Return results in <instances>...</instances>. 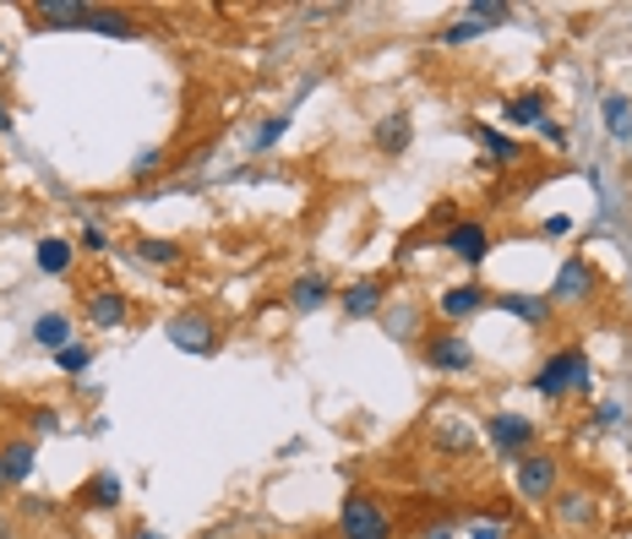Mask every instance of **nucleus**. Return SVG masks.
<instances>
[{
  "label": "nucleus",
  "mask_w": 632,
  "mask_h": 539,
  "mask_svg": "<svg viewBox=\"0 0 632 539\" xmlns=\"http://www.w3.org/2000/svg\"><path fill=\"white\" fill-rule=\"evenodd\" d=\"M55 425H60L55 408H33V430H55Z\"/></svg>",
  "instance_id": "c756f323"
},
{
  "label": "nucleus",
  "mask_w": 632,
  "mask_h": 539,
  "mask_svg": "<svg viewBox=\"0 0 632 539\" xmlns=\"http://www.w3.org/2000/svg\"><path fill=\"white\" fill-rule=\"evenodd\" d=\"M490 305V289L485 283H453V289H442V300H437V311L448 316V322H464L474 311H485Z\"/></svg>",
  "instance_id": "9d476101"
},
{
  "label": "nucleus",
  "mask_w": 632,
  "mask_h": 539,
  "mask_svg": "<svg viewBox=\"0 0 632 539\" xmlns=\"http://www.w3.org/2000/svg\"><path fill=\"white\" fill-rule=\"evenodd\" d=\"M474 539H507V524H474Z\"/></svg>",
  "instance_id": "7c9ffc66"
},
{
  "label": "nucleus",
  "mask_w": 632,
  "mask_h": 539,
  "mask_svg": "<svg viewBox=\"0 0 632 539\" xmlns=\"http://www.w3.org/2000/svg\"><path fill=\"white\" fill-rule=\"evenodd\" d=\"M431 539H453V529H431Z\"/></svg>",
  "instance_id": "f704fd0d"
},
{
  "label": "nucleus",
  "mask_w": 632,
  "mask_h": 539,
  "mask_svg": "<svg viewBox=\"0 0 632 539\" xmlns=\"http://www.w3.org/2000/svg\"><path fill=\"white\" fill-rule=\"evenodd\" d=\"M132 539H163V535H154V529H132Z\"/></svg>",
  "instance_id": "473e14b6"
},
{
  "label": "nucleus",
  "mask_w": 632,
  "mask_h": 539,
  "mask_svg": "<svg viewBox=\"0 0 632 539\" xmlns=\"http://www.w3.org/2000/svg\"><path fill=\"white\" fill-rule=\"evenodd\" d=\"M600 110H606V132H611V136H628L632 132V104L622 99V93H611Z\"/></svg>",
  "instance_id": "5701e85b"
},
{
  "label": "nucleus",
  "mask_w": 632,
  "mask_h": 539,
  "mask_svg": "<svg viewBox=\"0 0 632 539\" xmlns=\"http://www.w3.org/2000/svg\"><path fill=\"white\" fill-rule=\"evenodd\" d=\"M82 502H88V507L115 513V507H121V480H115V474H93V480H88V491H82Z\"/></svg>",
  "instance_id": "412c9836"
},
{
  "label": "nucleus",
  "mask_w": 632,
  "mask_h": 539,
  "mask_svg": "<svg viewBox=\"0 0 632 539\" xmlns=\"http://www.w3.org/2000/svg\"><path fill=\"white\" fill-rule=\"evenodd\" d=\"M490 305H501V311H512L523 327H540L545 322V311H551V300H534V294H496Z\"/></svg>",
  "instance_id": "a211bd4d"
},
{
  "label": "nucleus",
  "mask_w": 632,
  "mask_h": 539,
  "mask_svg": "<svg viewBox=\"0 0 632 539\" xmlns=\"http://www.w3.org/2000/svg\"><path fill=\"white\" fill-rule=\"evenodd\" d=\"M474 142L485 147V158H490V164H518V158H523V147H518V142H507V136L490 132V126H474Z\"/></svg>",
  "instance_id": "aec40b11"
},
{
  "label": "nucleus",
  "mask_w": 632,
  "mask_h": 539,
  "mask_svg": "<svg viewBox=\"0 0 632 539\" xmlns=\"http://www.w3.org/2000/svg\"><path fill=\"white\" fill-rule=\"evenodd\" d=\"M507 121H512V126H540V121H545V99H540V93L507 99Z\"/></svg>",
  "instance_id": "4be33fe9"
},
{
  "label": "nucleus",
  "mask_w": 632,
  "mask_h": 539,
  "mask_svg": "<svg viewBox=\"0 0 632 539\" xmlns=\"http://www.w3.org/2000/svg\"><path fill=\"white\" fill-rule=\"evenodd\" d=\"M589 289H595V268L584 257H567L551 283V300H589Z\"/></svg>",
  "instance_id": "f8f14e48"
},
{
  "label": "nucleus",
  "mask_w": 632,
  "mask_h": 539,
  "mask_svg": "<svg viewBox=\"0 0 632 539\" xmlns=\"http://www.w3.org/2000/svg\"><path fill=\"white\" fill-rule=\"evenodd\" d=\"M82 251H93V257H104V251H110V235H104L99 224H88V229H82Z\"/></svg>",
  "instance_id": "bb28decb"
},
{
  "label": "nucleus",
  "mask_w": 632,
  "mask_h": 539,
  "mask_svg": "<svg viewBox=\"0 0 632 539\" xmlns=\"http://www.w3.org/2000/svg\"><path fill=\"white\" fill-rule=\"evenodd\" d=\"M0 491H11V485H5V469H0Z\"/></svg>",
  "instance_id": "c9c22d12"
},
{
  "label": "nucleus",
  "mask_w": 632,
  "mask_h": 539,
  "mask_svg": "<svg viewBox=\"0 0 632 539\" xmlns=\"http://www.w3.org/2000/svg\"><path fill=\"white\" fill-rule=\"evenodd\" d=\"M88 360H93V349H88V344H66V349L55 355V366H60V371H71V377H82V371H88Z\"/></svg>",
  "instance_id": "b1692460"
},
{
  "label": "nucleus",
  "mask_w": 632,
  "mask_h": 539,
  "mask_svg": "<svg viewBox=\"0 0 632 539\" xmlns=\"http://www.w3.org/2000/svg\"><path fill=\"white\" fill-rule=\"evenodd\" d=\"M332 535L338 539H393V518H387V507H382L371 491H349L343 507H338Z\"/></svg>",
  "instance_id": "f03ea898"
},
{
  "label": "nucleus",
  "mask_w": 632,
  "mask_h": 539,
  "mask_svg": "<svg viewBox=\"0 0 632 539\" xmlns=\"http://www.w3.org/2000/svg\"><path fill=\"white\" fill-rule=\"evenodd\" d=\"M0 132H11V115H5V99H0Z\"/></svg>",
  "instance_id": "2f4dec72"
},
{
  "label": "nucleus",
  "mask_w": 632,
  "mask_h": 539,
  "mask_svg": "<svg viewBox=\"0 0 632 539\" xmlns=\"http://www.w3.org/2000/svg\"><path fill=\"white\" fill-rule=\"evenodd\" d=\"M382 300H387V283H376V278H360V283H349V289L338 294L343 316H376Z\"/></svg>",
  "instance_id": "ddd939ff"
},
{
  "label": "nucleus",
  "mask_w": 632,
  "mask_h": 539,
  "mask_svg": "<svg viewBox=\"0 0 632 539\" xmlns=\"http://www.w3.org/2000/svg\"><path fill=\"white\" fill-rule=\"evenodd\" d=\"M163 338H169L174 349H185V355H218V344H224V333H218V322H213L207 311H180V316H169V322H163Z\"/></svg>",
  "instance_id": "20e7f679"
},
{
  "label": "nucleus",
  "mask_w": 632,
  "mask_h": 539,
  "mask_svg": "<svg viewBox=\"0 0 632 539\" xmlns=\"http://www.w3.org/2000/svg\"><path fill=\"white\" fill-rule=\"evenodd\" d=\"M132 257L148 262V268H174V262L185 257V246H180V240H163V235H143V240L132 246Z\"/></svg>",
  "instance_id": "2eb2a0df"
},
{
  "label": "nucleus",
  "mask_w": 632,
  "mask_h": 539,
  "mask_svg": "<svg viewBox=\"0 0 632 539\" xmlns=\"http://www.w3.org/2000/svg\"><path fill=\"white\" fill-rule=\"evenodd\" d=\"M556 458L551 452H523L518 458V496L523 502H551L556 496Z\"/></svg>",
  "instance_id": "0eeeda50"
},
{
  "label": "nucleus",
  "mask_w": 632,
  "mask_h": 539,
  "mask_svg": "<svg viewBox=\"0 0 632 539\" xmlns=\"http://www.w3.org/2000/svg\"><path fill=\"white\" fill-rule=\"evenodd\" d=\"M158 169H163V153H158V147H143V153H137V164H132V175H137V180H154Z\"/></svg>",
  "instance_id": "a878e982"
},
{
  "label": "nucleus",
  "mask_w": 632,
  "mask_h": 539,
  "mask_svg": "<svg viewBox=\"0 0 632 539\" xmlns=\"http://www.w3.org/2000/svg\"><path fill=\"white\" fill-rule=\"evenodd\" d=\"M589 518H595L589 496H562V524H589Z\"/></svg>",
  "instance_id": "393cba45"
},
{
  "label": "nucleus",
  "mask_w": 632,
  "mask_h": 539,
  "mask_svg": "<svg viewBox=\"0 0 632 539\" xmlns=\"http://www.w3.org/2000/svg\"><path fill=\"white\" fill-rule=\"evenodd\" d=\"M426 366L431 371H442V377H464L474 371V349L464 333H453V327H437L431 338H426Z\"/></svg>",
  "instance_id": "423d86ee"
},
{
  "label": "nucleus",
  "mask_w": 632,
  "mask_h": 539,
  "mask_svg": "<svg viewBox=\"0 0 632 539\" xmlns=\"http://www.w3.org/2000/svg\"><path fill=\"white\" fill-rule=\"evenodd\" d=\"M82 311H88L93 327H126V322H132V300H126L121 289H93Z\"/></svg>",
  "instance_id": "1a4fd4ad"
},
{
  "label": "nucleus",
  "mask_w": 632,
  "mask_h": 539,
  "mask_svg": "<svg viewBox=\"0 0 632 539\" xmlns=\"http://www.w3.org/2000/svg\"><path fill=\"white\" fill-rule=\"evenodd\" d=\"M442 246H448L464 268H479V262L490 257V224H479V218H459V224H448Z\"/></svg>",
  "instance_id": "6e6552de"
},
{
  "label": "nucleus",
  "mask_w": 632,
  "mask_h": 539,
  "mask_svg": "<svg viewBox=\"0 0 632 539\" xmlns=\"http://www.w3.org/2000/svg\"><path fill=\"white\" fill-rule=\"evenodd\" d=\"M33 458H38V447H33V441H5V447H0V469H5V485H22V480L33 474Z\"/></svg>",
  "instance_id": "f3484780"
},
{
  "label": "nucleus",
  "mask_w": 632,
  "mask_h": 539,
  "mask_svg": "<svg viewBox=\"0 0 632 539\" xmlns=\"http://www.w3.org/2000/svg\"><path fill=\"white\" fill-rule=\"evenodd\" d=\"M284 300H290V311H301V316H312V311H321L327 300H332V283L321 278V272H301L290 289H284Z\"/></svg>",
  "instance_id": "9b49d317"
},
{
  "label": "nucleus",
  "mask_w": 632,
  "mask_h": 539,
  "mask_svg": "<svg viewBox=\"0 0 632 539\" xmlns=\"http://www.w3.org/2000/svg\"><path fill=\"white\" fill-rule=\"evenodd\" d=\"M290 132V115H279V121H268V126H262V132H257V153H262V147H273V142H279V136Z\"/></svg>",
  "instance_id": "c85d7f7f"
},
{
  "label": "nucleus",
  "mask_w": 632,
  "mask_h": 539,
  "mask_svg": "<svg viewBox=\"0 0 632 539\" xmlns=\"http://www.w3.org/2000/svg\"><path fill=\"white\" fill-rule=\"evenodd\" d=\"M33 344H44V349L60 355V349L71 344V316H66V311H44V316L33 322Z\"/></svg>",
  "instance_id": "dca6fc26"
},
{
  "label": "nucleus",
  "mask_w": 632,
  "mask_h": 539,
  "mask_svg": "<svg viewBox=\"0 0 632 539\" xmlns=\"http://www.w3.org/2000/svg\"><path fill=\"white\" fill-rule=\"evenodd\" d=\"M38 27H88V33H110V38H137V16L121 5H82V0H44L33 5Z\"/></svg>",
  "instance_id": "f257e3e1"
},
{
  "label": "nucleus",
  "mask_w": 632,
  "mask_h": 539,
  "mask_svg": "<svg viewBox=\"0 0 632 539\" xmlns=\"http://www.w3.org/2000/svg\"><path fill=\"white\" fill-rule=\"evenodd\" d=\"M387 333H398V338H409V333H415V305H404V311H393V316H387Z\"/></svg>",
  "instance_id": "cd10ccee"
},
{
  "label": "nucleus",
  "mask_w": 632,
  "mask_h": 539,
  "mask_svg": "<svg viewBox=\"0 0 632 539\" xmlns=\"http://www.w3.org/2000/svg\"><path fill=\"white\" fill-rule=\"evenodd\" d=\"M485 436H490V447L501 452V458H523V452H534V419L529 414H512V408H496L490 419H485Z\"/></svg>",
  "instance_id": "39448f33"
},
{
  "label": "nucleus",
  "mask_w": 632,
  "mask_h": 539,
  "mask_svg": "<svg viewBox=\"0 0 632 539\" xmlns=\"http://www.w3.org/2000/svg\"><path fill=\"white\" fill-rule=\"evenodd\" d=\"M33 262H38V272H71V240H60V235L38 240V246H33Z\"/></svg>",
  "instance_id": "6ab92c4d"
},
{
  "label": "nucleus",
  "mask_w": 632,
  "mask_h": 539,
  "mask_svg": "<svg viewBox=\"0 0 632 539\" xmlns=\"http://www.w3.org/2000/svg\"><path fill=\"white\" fill-rule=\"evenodd\" d=\"M0 539H11V518H0Z\"/></svg>",
  "instance_id": "72a5a7b5"
},
{
  "label": "nucleus",
  "mask_w": 632,
  "mask_h": 539,
  "mask_svg": "<svg viewBox=\"0 0 632 539\" xmlns=\"http://www.w3.org/2000/svg\"><path fill=\"white\" fill-rule=\"evenodd\" d=\"M409 136H415V126H409V115H404V110H393V115H382V121H376V153L398 158V153L409 147Z\"/></svg>",
  "instance_id": "4468645a"
},
{
  "label": "nucleus",
  "mask_w": 632,
  "mask_h": 539,
  "mask_svg": "<svg viewBox=\"0 0 632 539\" xmlns=\"http://www.w3.org/2000/svg\"><path fill=\"white\" fill-rule=\"evenodd\" d=\"M584 382H589V355L573 344V349H556V355L534 371L529 388H534L540 398H567V393H578Z\"/></svg>",
  "instance_id": "7ed1b4c3"
}]
</instances>
